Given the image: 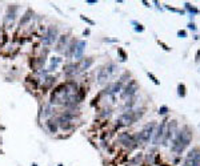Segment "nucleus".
I'll use <instances>...</instances> for the list:
<instances>
[{"instance_id": "10", "label": "nucleus", "mask_w": 200, "mask_h": 166, "mask_svg": "<svg viewBox=\"0 0 200 166\" xmlns=\"http://www.w3.org/2000/svg\"><path fill=\"white\" fill-rule=\"evenodd\" d=\"M177 121L176 120H171L168 121V126H167V131H166V135H164V139H163L162 145L163 146H167L168 145V141L172 139L177 133Z\"/></svg>"}, {"instance_id": "9", "label": "nucleus", "mask_w": 200, "mask_h": 166, "mask_svg": "<svg viewBox=\"0 0 200 166\" xmlns=\"http://www.w3.org/2000/svg\"><path fill=\"white\" fill-rule=\"evenodd\" d=\"M181 166H200V147L193 146L188 151Z\"/></svg>"}, {"instance_id": "36", "label": "nucleus", "mask_w": 200, "mask_h": 166, "mask_svg": "<svg viewBox=\"0 0 200 166\" xmlns=\"http://www.w3.org/2000/svg\"><path fill=\"white\" fill-rule=\"evenodd\" d=\"M85 3L87 4H96L97 0H85Z\"/></svg>"}, {"instance_id": "8", "label": "nucleus", "mask_w": 200, "mask_h": 166, "mask_svg": "<svg viewBox=\"0 0 200 166\" xmlns=\"http://www.w3.org/2000/svg\"><path fill=\"white\" fill-rule=\"evenodd\" d=\"M119 141L124 147H127L128 150H132L139 145L136 133H121L119 135Z\"/></svg>"}, {"instance_id": "1", "label": "nucleus", "mask_w": 200, "mask_h": 166, "mask_svg": "<svg viewBox=\"0 0 200 166\" xmlns=\"http://www.w3.org/2000/svg\"><path fill=\"white\" fill-rule=\"evenodd\" d=\"M77 89L79 86L73 81L56 85L50 94V105H64L69 100V97L77 92Z\"/></svg>"}, {"instance_id": "23", "label": "nucleus", "mask_w": 200, "mask_h": 166, "mask_svg": "<svg viewBox=\"0 0 200 166\" xmlns=\"http://www.w3.org/2000/svg\"><path fill=\"white\" fill-rule=\"evenodd\" d=\"M54 84H55V77H46V80H43V85H42V89L43 88H48V89H54Z\"/></svg>"}, {"instance_id": "12", "label": "nucleus", "mask_w": 200, "mask_h": 166, "mask_svg": "<svg viewBox=\"0 0 200 166\" xmlns=\"http://www.w3.org/2000/svg\"><path fill=\"white\" fill-rule=\"evenodd\" d=\"M79 72H80V69H79V61H76V62L69 61L63 65V73L66 74V77H68V78L75 77Z\"/></svg>"}, {"instance_id": "26", "label": "nucleus", "mask_w": 200, "mask_h": 166, "mask_svg": "<svg viewBox=\"0 0 200 166\" xmlns=\"http://www.w3.org/2000/svg\"><path fill=\"white\" fill-rule=\"evenodd\" d=\"M142 159H143V154H142V153H138V154H136L134 158L131 159V163H132V165H140Z\"/></svg>"}, {"instance_id": "18", "label": "nucleus", "mask_w": 200, "mask_h": 166, "mask_svg": "<svg viewBox=\"0 0 200 166\" xmlns=\"http://www.w3.org/2000/svg\"><path fill=\"white\" fill-rule=\"evenodd\" d=\"M93 62H95V57H92V56H89V57H83L80 61H79V69H80V72L88 70L89 68L93 65Z\"/></svg>"}, {"instance_id": "31", "label": "nucleus", "mask_w": 200, "mask_h": 166, "mask_svg": "<svg viewBox=\"0 0 200 166\" xmlns=\"http://www.w3.org/2000/svg\"><path fill=\"white\" fill-rule=\"evenodd\" d=\"M187 36H188V33H187L185 29H179V31H177V37H180V39H185Z\"/></svg>"}, {"instance_id": "35", "label": "nucleus", "mask_w": 200, "mask_h": 166, "mask_svg": "<svg viewBox=\"0 0 200 166\" xmlns=\"http://www.w3.org/2000/svg\"><path fill=\"white\" fill-rule=\"evenodd\" d=\"M89 33H91L89 28H87V29H84V31H83V36H89Z\"/></svg>"}, {"instance_id": "28", "label": "nucleus", "mask_w": 200, "mask_h": 166, "mask_svg": "<svg viewBox=\"0 0 200 166\" xmlns=\"http://www.w3.org/2000/svg\"><path fill=\"white\" fill-rule=\"evenodd\" d=\"M169 112V108L168 106H167V105H162V106H160V108H159V114H160V116H167V113Z\"/></svg>"}, {"instance_id": "25", "label": "nucleus", "mask_w": 200, "mask_h": 166, "mask_svg": "<svg viewBox=\"0 0 200 166\" xmlns=\"http://www.w3.org/2000/svg\"><path fill=\"white\" fill-rule=\"evenodd\" d=\"M131 24H132V25H135V27H134L135 32H139V33H142V32L146 31V27H144V25H143L142 23H138L136 20H132Z\"/></svg>"}, {"instance_id": "7", "label": "nucleus", "mask_w": 200, "mask_h": 166, "mask_svg": "<svg viewBox=\"0 0 200 166\" xmlns=\"http://www.w3.org/2000/svg\"><path fill=\"white\" fill-rule=\"evenodd\" d=\"M167 126H168V118H164L163 121H160V124L156 126L155 129V133L152 135V143L154 145H159V143L163 142V139H164V135H166V131H167Z\"/></svg>"}, {"instance_id": "39", "label": "nucleus", "mask_w": 200, "mask_h": 166, "mask_svg": "<svg viewBox=\"0 0 200 166\" xmlns=\"http://www.w3.org/2000/svg\"><path fill=\"white\" fill-rule=\"evenodd\" d=\"M59 166H63V165H62V163H59Z\"/></svg>"}, {"instance_id": "5", "label": "nucleus", "mask_w": 200, "mask_h": 166, "mask_svg": "<svg viewBox=\"0 0 200 166\" xmlns=\"http://www.w3.org/2000/svg\"><path fill=\"white\" fill-rule=\"evenodd\" d=\"M59 36V27L58 25H48L46 31H44V35H43V39H42V42L44 46H51L54 45L55 42L58 41Z\"/></svg>"}, {"instance_id": "22", "label": "nucleus", "mask_w": 200, "mask_h": 166, "mask_svg": "<svg viewBox=\"0 0 200 166\" xmlns=\"http://www.w3.org/2000/svg\"><path fill=\"white\" fill-rule=\"evenodd\" d=\"M60 62H62V57H51V64H50V66L47 68V72H52V70H55Z\"/></svg>"}, {"instance_id": "37", "label": "nucleus", "mask_w": 200, "mask_h": 166, "mask_svg": "<svg viewBox=\"0 0 200 166\" xmlns=\"http://www.w3.org/2000/svg\"><path fill=\"white\" fill-rule=\"evenodd\" d=\"M142 3L144 4V5H146V7H151V5H150V3H148V1H146V0H143Z\"/></svg>"}, {"instance_id": "19", "label": "nucleus", "mask_w": 200, "mask_h": 166, "mask_svg": "<svg viewBox=\"0 0 200 166\" xmlns=\"http://www.w3.org/2000/svg\"><path fill=\"white\" fill-rule=\"evenodd\" d=\"M46 127L51 134H56L59 131V124H58V121H56V118L51 117V118L46 120Z\"/></svg>"}, {"instance_id": "11", "label": "nucleus", "mask_w": 200, "mask_h": 166, "mask_svg": "<svg viewBox=\"0 0 200 166\" xmlns=\"http://www.w3.org/2000/svg\"><path fill=\"white\" fill-rule=\"evenodd\" d=\"M17 9H19V4H8L7 7V12H5V16H4V24L5 25H9L15 21L16 15H17Z\"/></svg>"}, {"instance_id": "17", "label": "nucleus", "mask_w": 200, "mask_h": 166, "mask_svg": "<svg viewBox=\"0 0 200 166\" xmlns=\"http://www.w3.org/2000/svg\"><path fill=\"white\" fill-rule=\"evenodd\" d=\"M77 41H79V40L75 39V37L69 40V42H68V45H67L66 50L63 52V53H64V56H66V58H73V54H75V49H76Z\"/></svg>"}, {"instance_id": "21", "label": "nucleus", "mask_w": 200, "mask_h": 166, "mask_svg": "<svg viewBox=\"0 0 200 166\" xmlns=\"http://www.w3.org/2000/svg\"><path fill=\"white\" fill-rule=\"evenodd\" d=\"M184 8H185V11L189 13V17H191V19H193V16H196V15L200 13L199 8H196L195 5H192V4H189V3H185Z\"/></svg>"}, {"instance_id": "38", "label": "nucleus", "mask_w": 200, "mask_h": 166, "mask_svg": "<svg viewBox=\"0 0 200 166\" xmlns=\"http://www.w3.org/2000/svg\"><path fill=\"white\" fill-rule=\"evenodd\" d=\"M31 166H39V165H38V163H32Z\"/></svg>"}, {"instance_id": "30", "label": "nucleus", "mask_w": 200, "mask_h": 166, "mask_svg": "<svg viewBox=\"0 0 200 166\" xmlns=\"http://www.w3.org/2000/svg\"><path fill=\"white\" fill-rule=\"evenodd\" d=\"M147 76H148V77H150L151 80H152V82H154L155 85H160V81H159L158 77H156V76H155L154 73H151V72H147Z\"/></svg>"}, {"instance_id": "6", "label": "nucleus", "mask_w": 200, "mask_h": 166, "mask_svg": "<svg viewBox=\"0 0 200 166\" xmlns=\"http://www.w3.org/2000/svg\"><path fill=\"white\" fill-rule=\"evenodd\" d=\"M138 90H139L138 82L135 81V78H131V80L126 84V86H123V89H121V92H120V98H121V100L132 98V97L136 96Z\"/></svg>"}, {"instance_id": "29", "label": "nucleus", "mask_w": 200, "mask_h": 166, "mask_svg": "<svg viewBox=\"0 0 200 166\" xmlns=\"http://www.w3.org/2000/svg\"><path fill=\"white\" fill-rule=\"evenodd\" d=\"M164 7L168 9V11H172V12H177V13H185L184 9H179V8H175V7H171V5H167V4H164Z\"/></svg>"}, {"instance_id": "16", "label": "nucleus", "mask_w": 200, "mask_h": 166, "mask_svg": "<svg viewBox=\"0 0 200 166\" xmlns=\"http://www.w3.org/2000/svg\"><path fill=\"white\" fill-rule=\"evenodd\" d=\"M87 48V40H79L76 44V49H75V54H73V58H76L80 61L83 58V54H84V50Z\"/></svg>"}, {"instance_id": "24", "label": "nucleus", "mask_w": 200, "mask_h": 166, "mask_svg": "<svg viewBox=\"0 0 200 166\" xmlns=\"http://www.w3.org/2000/svg\"><path fill=\"white\" fill-rule=\"evenodd\" d=\"M177 96L181 97V98H184L187 96V86L185 84L180 82V84H177Z\"/></svg>"}, {"instance_id": "20", "label": "nucleus", "mask_w": 200, "mask_h": 166, "mask_svg": "<svg viewBox=\"0 0 200 166\" xmlns=\"http://www.w3.org/2000/svg\"><path fill=\"white\" fill-rule=\"evenodd\" d=\"M32 17H34V9H31V8H28L27 11L23 13V16L20 17L19 20V25L20 27H23V25H26V24H28L30 21L32 20Z\"/></svg>"}, {"instance_id": "33", "label": "nucleus", "mask_w": 200, "mask_h": 166, "mask_svg": "<svg viewBox=\"0 0 200 166\" xmlns=\"http://www.w3.org/2000/svg\"><path fill=\"white\" fill-rule=\"evenodd\" d=\"M156 41H158V44H159L160 46H162V48H163L164 50H167V52H169V50H171V48H169V46L167 45V44H166L164 41H162V40H156Z\"/></svg>"}, {"instance_id": "14", "label": "nucleus", "mask_w": 200, "mask_h": 166, "mask_svg": "<svg viewBox=\"0 0 200 166\" xmlns=\"http://www.w3.org/2000/svg\"><path fill=\"white\" fill-rule=\"evenodd\" d=\"M121 89H123V84L120 81H115L112 82V84H108L107 88L104 89V94H107V96H111V97H115L117 93L121 92Z\"/></svg>"}, {"instance_id": "34", "label": "nucleus", "mask_w": 200, "mask_h": 166, "mask_svg": "<svg viewBox=\"0 0 200 166\" xmlns=\"http://www.w3.org/2000/svg\"><path fill=\"white\" fill-rule=\"evenodd\" d=\"M188 28H189V29H192V31H196V29H197L196 25H195L193 23H189V24H188Z\"/></svg>"}, {"instance_id": "3", "label": "nucleus", "mask_w": 200, "mask_h": 166, "mask_svg": "<svg viewBox=\"0 0 200 166\" xmlns=\"http://www.w3.org/2000/svg\"><path fill=\"white\" fill-rule=\"evenodd\" d=\"M144 114V109H139V110H127V112L121 113L117 120H116L115 127L116 129H120V127H127L131 126L132 124H135L136 121L140 118V117Z\"/></svg>"}, {"instance_id": "4", "label": "nucleus", "mask_w": 200, "mask_h": 166, "mask_svg": "<svg viewBox=\"0 0 200 166\" xmlns=\"http://www.w3.org/2000/svg\"><path fill=\"white\" fill-rule=\"evenodd\" d=\"M156 121H151L146 126L143 127L140 131L136 133V137H138V142L139 145H146L152 139V135L155 133V129H156Z\"/></svg>"}, {"instance_id": "2", "label": "nucleus", "mask_w": 200, "mask_h": 166, "mask_svg": "<svg viewBox=\"0 0 200 166\" xmlns=\"http://www.w3.org/2000/svg\"><path fill=\"white\" fill-rule=\"evenodd\" d=\"M192 130L189 129L188 125H185L181 130H177L176 135L172 138V145H171V150L176 154H181L183 151L189 146V143L192 141Z\"/></svg>"}, {"instance_id": "27", "label": "nucleus", "mask_w": 200, "mask_h": 166, "mask_svg": "<svg viewBox=\"0 0 200 166\" xmlns=\"http://www.w3.org/2000/svg\"><path fill=\"white\" fill-rule=\"evenodd\" d=\"M117 53H119L120 60H121V61H126V60L128 58L127 53H126V52H124V49H123V48H120V46H117Z\"/></svg>"}, {"instance_id": "13", "label": "nucleus", "mask_w": 200, "mask_h": 166, "mask_svg": "<svg viewBox=\"0 0 200 166\" xmlns=\"http://www.w3.org/2000/svg\"><path fill=\"white\" fill-rule=\"evenodd\" d=\"M69 42V33H64V35H60L59 36L58 41L55 42V48L54 50L56 52V53H62V52H64L67 48V45H68Z\"/></svg>"}, {"instance_id": "32", "label": "nucleus", "mask_w": 200, "mask_h": 166, "mask_svg": "<svg viewBox=\"0 0 200 166\" xmlns=\"http://www.w3.org/2000/svg\"><path fill=\"white\" fill-rule=\"evenodd\" d=\"M80 19L83 20V21H85L87 24H89V25H95V21L93 20H91V19H88L87 16H84V15H80Z\"/></svg>"}, {"instance_id": "15", "label": "nucleus", "mask_w": 200, "mask_h": 166, "mask_svg": "<svg viewBox=\"0 0 200 166\" xmlns=\"http://www.w3.org/2000/svg\"><path fill=\"white\" fill-rule=\"evenodd\" d=\"M109 78L111 77H109V74H108L105 65H101L96 72V82L99 85H104L109 81Z\"/></svg>"}]
</instances>
